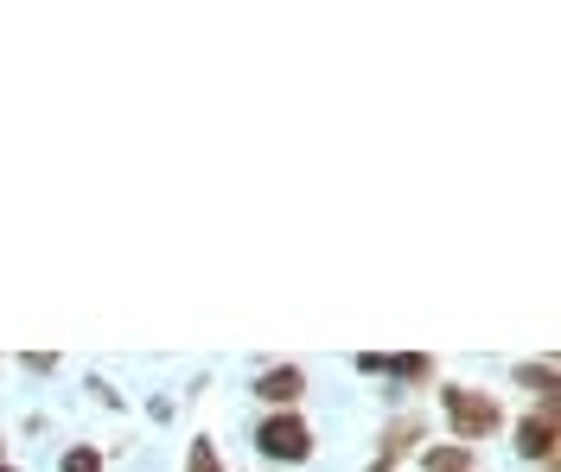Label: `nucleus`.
<instances>
[{
	"label": "nucleus",
	"instance_id": "7",
	"mask_svg": "<svg viewBox=\"0 0 561 472\" xmlns=\"http://www.w3.org/2000/svg\"><path fill=\"white\" fill-rule=\"evenodd\" d=\"M377 377H396V383H434V358H421V352H402V358H383Z\"/></svg>",
	"mask_w": 561,
	"mask_h": 472
},
{
	"label": "nucleus",
	"instance_id": "8",
	"mask_svg": "<svg viewBox=\"0 0 561 472\" xmlns=\"http://www.w3.org/2000/svg\"><path fill=\"white\" fill-rule=\"evenodd\" d=\"M517 383H524L529 396L556 402V358H529V364H517Z\"/></svg>",
	"mask_w": 561,
	"mask_h": 472
},
{
	"label": "nucleus",
	"instance_id": "9",
	"mask_svg": "<svg viewBox=\"0 0 561 472\" xmlns=\"http://www.w3.org/2000/svg\"><path fill=\"white\" fill-rule=\"evenodd\" d=\"M58 472H103V453H96L90 440H77V447H65V460H58Z\"/></svg>",
	"mask_w": 561,
	"mask_h": 472
},
{
	"label": "nucleus",
	"instance_id": "1",
	"mask_svg": "<svg viewBox=\"0 0 561 472\" xmlns=\"http://www.w3.org/2000/svg\"><path fill=\"white\" fill-rule=\"evenodd\" d=\"M440 415H447V428H454L459 447L491 440L497 428H504V408H497V396L472 390V383H440Z\"/></svg>",
	"mask_w": 561,
	"mask_h": 472
},
{
	"label": "nucleus",
	"instance_id": "2",
	"mask_svg": "<svg viewBox=\"0 0 561 472\" xmlns=\"http://www.w3.org/2000/svg\"><path fill=\"white\" fill-rule=\"evenodd\" d=\"M255 453H262V460H280V467L313 460V428H307V415H300V408H268V415L255 422Z\"/></svg>",
	"mask_w": 561,
	"mask_h": 472
},
{
	"label": "nucleus",
	"instance_id": "4",
	"mask_svg": "<svg viewBox=\"0 0 561 472\" xmlns=\"http://www.w3.org/2000/svg\"><path fill=\"white\" fill-rule=\"evenodd\" d=\"M255 396L268 402V408H294V402L307 396V370H300V364H268V370L255 377Z\"/></svg>",
	"mask_w": 561,
	"mask_h": 472
},
{
	"label": "nucleus",
	"instance_id": "3",
	"mask_svg": "<svg viewBox=\"0 0 561 472\" xmlns=\"http://www.w3.org/2000/svg\"><path fill=\"white\" fill-rule=\"evenodd\" d=\"M517 453H524V460H542V467H556V402H536L524 422H517Z\"/></svg>",
	"mask_w": 561,
	"mask_h": 472
},
{
	"label": "nucleus",
	"instance_id": "6",
	"mask_svg": "<svg viewBox=\"0 0 561 472\" xmlns=\"http://www.w3.org/2000/svg\"><path fill=\"white\" fill-rule=\"evenodd\" d=\"M421 472H479V453L459 440H440V447H421Z\"/></svg>",
	"mask_w": 561,
	"mask_h": 472
},
{
	"label": "nucleus",
	"instance_id": "11",
	"mask_svg": "<svg viewBox=\"0 0 561 472\" xmlns=\"http://www.w3.org/2000/svg\"><path fill=\"white\" fill-rule=\"evenodd\" d=\"M0 472H20V467H7V460H0Z\"/></svg>",
	"mask_w": 561,
	"mask_h": 472
},
{
	"label": "nucleus",
	"instance_id": "12",
	"mask_svg": "<svg viewBox=\"0 0 561 472\" xmlns=\"http://www.w3.org/2000/svg\"><path fill=\"white\" fill-rule=\"evenodd\" d=\"M370 472H389V467H370Z\"/></svg>",
	"mask_w": 561,
	"mask_h": 472
},
{
	"label": "nucleus",
	"instance_id": "10",
	"mask_svg": "<svg viewBox=\"0 0 561 472\" xmlns=\"http://www.w3.org/2000/svg\"><path fill=\"white\" fill-rule=\"evenodd\" d=\"M185 472H224V460H217V440H210V435L192 440V453H185Z\"/></svg>",
	"mask_w": 561,
	"mask_h": 472
},
{
	"label": "nucleus",
	"instance_id": "5",
	"mask_svg": "<svg viewBox=\"0 0 561 472\" xmlns=\"http://www.w3.org/2000/svg\"><path fill=\"white\" fill-rule=\"evenodd\" d=\"M421 435H427V422H421V415H396V422L383 428V440H377V467L396 472V460L421 453Z\"/></svg>",
	"mask_w": 561,
	"mask_h": 472
},
{
	"label": "nucleus",
	"instance_id": "13",
	"mask_svg": "<svg viewBox=\"0 0 561 472\" xmlns=\"http://www.w3.org/2000/svg\"><path fill=\"white\" fill-rule=\"evenodd\" d=\"M0 447H7V440H0Z\"/></svg>",
	"mask_w": 561,
	"mask_h": 472
}]
</instances>
